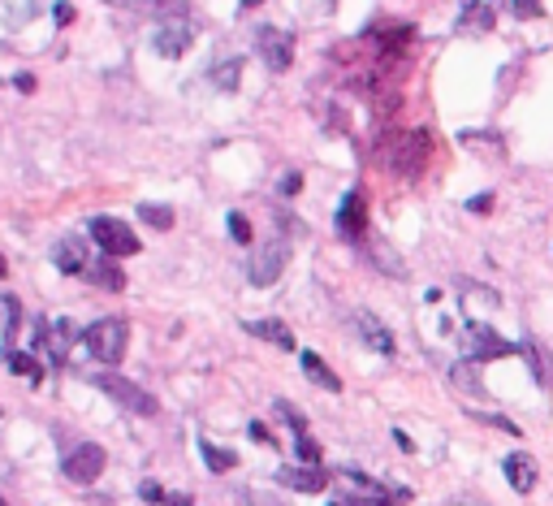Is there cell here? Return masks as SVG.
I'll return each mask as SVG.
<instances>
[{"label": "cell", "instance_id": "1", "mask_svg": "<svg viewBox=\"0 0 553 506\" xmlns=\"http://www.w3.org/2000/svg\"><path fill=\"white\" fill-rule=\"evenodd\" d=\"M82 342H87V350L96 355L99 364H121L126 359V347H130V325L126 320H117V316H104V320H96V325H87V333H82Z\"/></svg>", "mask_w": 553, "mask_h": 506}, {"label": "cell", "instance_id": "2", "mask_svg": "<svg viewBox=\"0 0 553 506\" xmlns=\"http://www.w3.org/2000/svg\"><path fill=\"white\" fill-rule=\"evenodd\" d=\"M91 386H99L108 398H117L126 411H138V415H156L160 403L147 394L143 386H135V381H126L121 372H91Z\"/></svg>", "mask_w": 553, "mask_h": 506}, {"label": "cell", "instance_id": "3", "mask_svg": "<svg viewBox=\"0 0 553 506\" xmlns=\"http://www.w3.org/2000/svg\"><path fill=\"white\" fill-rule=\"evenodd\" d=\"M428 152H433V138H428V130H407V135L394 138V148H389V169L402 177H415L419 169H424V160H428Z\"/></svg>", "mask_w": 553, "mask_h": 506}, {"label": "cell", "instance_id": "4", "mask_svg": "<svg viewBox=\"0 0 553 506\" xmlns=\"http://www.w3.org/2000/svg\"><path fill=\"white\" fill-rule=\"evenodd\" d=\"M286 264H290V243H281V238L259 243L251 252V260H247V282L251 286H273L276 277L286 272Z\"/></svg>", "mask_w": 553, "mask_h": 506}, {"label": "cell", "instance_id": "5", "mask_svg": "<svg viewBox=\"0 0 553 506\" xmlns=\"http://www.w3.org/2000/svg\"><path fill=\"white\" fill-rule=\"evenodd\" d=\"M91 238L99 243V252L113 255V260H121V255H135L138 252V234L126 225V221H117V216H96L91 225Z\"/></svg>", "mask_w": 553, "mask_h": 506}, {"label": "cell", "instance_id": "6", "mask_svg": "<svg viewBox=\"0 0 553 506\" xmlns=\"http://www.w3.org/2000/svg\"><path fill=\"white\" fill-rule=\"evenodd\" d=\"M463 350H467V359L484 364V359H506L514 347L497 329H489V325H475V320H472V325L463 329Z\"/></svg>", "mask_w": 553, "mask_h": 506}, {"label": "cell", "instance_id": "7", "mask_svg": "<svg viewBox=\"0 0 553 506\" xmlns=\"http://www.w3.org/2000/svg\"><path fill=\"white\" fill-rule=\"evenodd\" d=\"M61 472H65L70 485H91L99 472H104V450H99L96 442H82V446H74L70 454H65Z\"/></svg>", "mask_w": 553, "mask_h": 506}, {"label": "cell", "instance_id": "8", "mask_svg": "<svg viewBox=\"0 0 553 506\" xmlns=\"http://www.w3.org/2000/svg\"><path fill=\"white\" fill-rule=\"evenodd\" d=\"M256 48H259V57H264V65L276 70V74L290 70V61H295V39H290V31H276V26H259Z\"/></svg>", "mask_w": 553, "mask_h": 506}, {"label": "cell", "instance_id": "9", "mask_svg": "<svg viewBox=\"0 0 553 506\" xmlns=\"http://www.w3.org/2000/svg\"><path fill=\"white\" fill-rule=\"evenodd\" d=\"M108 5H117V9H126V14H138V18H186L191 14V5L186 0H108Z\"/></svg>", "mask_w": 553, "mask_h": 506}, {"label": "cell", "instance_id": "10", "mask_svg": "<svg viewBox=\"0 0 553 506\" xmlns=\"http://www.w3.org/2000/svg\"><path fill=\"white\" fill-rule=\"evenodd\" d=\"M191 39H195V26H191V22H186V18H169L156 31V39H152V43H156L160 57H182V53L191 48Z\"/></svg>", "mask_w": 553, "mask_h": 506}, {"label": "cell", "instance_id": "11", "mask_svg": "<svg viewBox=\"0 0 553 506\" xmlns=\"http://www.w3.org/2000/svg\"><path fill=\"white\" fill-rule=\"evenodd\" d=\"M337 230H342V238H355V243L368 234V199H363V191L346 195V204L337 213Z\"/></svg>", "mask_w": 553, "mask_h": 506}, {"label": "cell", "instance_id": "12", "mask_svg": "<svg viewBox=\"0 0 553 506\" xmlns=\"http://www.w3.org/2000/svg\"><path fill=\"white\" fill-rule=\"evenodd\" d=\"M501 472H506V481H511L514 493H532V489H536V459L528 454V450H514V454H506Z\"/></svg>", "mask_w": 553, "mask_h": 506}, {"label": "cell", "instance_id": "13", "mask_svg": "<svg viewBox=\"0 0 553 506\" xmlns=\"http://www.w3.org/2000/svg\"><path fill=\"white\" fill-rule=\"evenodd\" d=\"M276 481H281V485H290V489H298V493H320V489L329 485V472H320L316 463L281 467V472H276Z\"/></svg>", "mask_w": 553, "mask_h": 506}, {"label": "cell", "instance_id": "14", "mask_svg": "<svg viewBox=\"0 0 553 506\" xmlns=\"http://www.w3.org/2000/svg\"><path fill=\"white\" fill-rule=\"evenodd\" d=\"M87 264H91V255H87V243H82L79 234L61 238L57 243V269L61 272H82Z\"/></svg>", "mask_w": 553, "mask_h": 506}, {"label": "cell", "instance_id": "15", "mask_svg": "<svg viewBox=\"0 0 553 506\" xmlns=\"http://www.w3.org/2000/svg\"><path fill=\"white\" fill-rule=\"evenodd\" d=\"M303 377L312 381V386H320V389H329V394H337L342 389V377H337L320 355H312V350H303Z\"/></svg>", "mask_w": 553, "mask_h": 506}, {"label": "cell", "instance_id": "16", "mask_svg": "<svg viewBox=\"0 0 553 506\" xmlns=\"http://www.w3.org/2000/svg\"><path fill=\"white\" fill-rule=\"evenodd\" d=\"M82 277H87L91 286H104V291H121V286H126V272L113 264V255H108V260H91V264L82 269Z\"/></svg>", "mask_w": 553, "mask_h": 506}, {"label": "cell", "instance_id": "17", "mask_svg": "<svg viewBox=\"0 0 553 506\" xmlns=\"http://www.w3.org/2000/svg\"><path fill=\"white\" fill-rule=\"evenodd\" d=\"M519 350L528 355V364H532V377H536V381H540L545 389H553V355H549V350L540 347L536 338H528V342H523Z\"/></svg>", "mask_w": 553, "mask_h": 506}, {"label": "cell", "instance_id": "18", "mask_svg": "<svg viewBox=\"0 0 553 506\" xmlns=\"http://www.w3.org/2000/svg\"><path fill=\"white\" fill-rule=\"evenodd\" d=\"M355 325L363 329V342H368L372 350H380V355H394V338L385 333V325H380L376 316H368V311H359V316H355Z\"/></svg>", "mask_w": 553, "mask_h": 506}, {"label": "cell", "instance_id": "19", "mask_svg": "<svg viewBox=\"0 0 553 506\" xmlns=\"http://www.w3.org/2000/svg\"><path fill=\"white\" fill-rule=\"evenodd\" d=\"M242 329H247V333H256L259 342H276L281 350H290V347H295V333L286 329L281 320H247Z\"/></svg>", "mask_w": 553, "mask_h": 506}, {"label": "cell", "instance_id": "20", "mask_svg": "<svg viewBox=\"0 0 553 506\" xmlns=\"http://www.w3.org/2000/svg\"><path fill=\"white\" fill-rule=\"evenodd\" d=\"M208 78H212V87H220V91H234L238 78H242V57H230V61H220V65H212Z\"/></svg>", "mask_w": 553, "mask_h": 506}, {"label": "cell", "instance_id": "21", "mask_svg": "<svg viewBox=\"0 0 553 506\" xmlns=\"http://www.w3.org/2000/svg\"><path fill=\"white\" fill-rule=\"evenodd\" d=\"M463 26H472V31H493V9L480 5V0H463Z\"/></svg>", "mask_w": 553, "mask_h": 506}, {"label": "cell", "instance_id": "22", "mask_svg": "<svg viewBox=\"0 0 553 506\" xmlns=\"http://www.w3.org/2000/svg\"><path fill=\"white\" fill-rule=\"evenodd\" d=\"M138 221L152 225V230H173V208H164V204H138Z\"/></svg>", "mask_w": 553, "mask_h": 506}, {"label": "cell", "instance_id": "23", "mask_svg": "<svg viewBox=\"0 0 553 506\" xmlns=\"http://www.w3.org/2000/svg\"><path fill=\"white\" fill-rule=\"evenodd\" d=\"M455 386L475 394V398H484V381H480V372H475V359H463L455 368Z\"/></svg>", "mask_w": 553, "mask_h": 506}, {"label": "cell", "instance_id": "24", "mask_svg": "<svg viewBox=\"0 0 553 506\" xmlns=\"http://www.w3.org/2000/svg\"><path fill=\"white\" fill-rule=\"evenodd\" d=\"M5 364H9V372H18V377H35L40 381V359L26 355V350H5Z\"/></svg>", "mask_w": 553, "mask_h": 506}, {"label": "cell", "instance_id": "25", "mask_svg": "<svg viewBox=\"0 0 553 506\" xmlns=\"http://www.w3.org/2000/svg\"><path fill=\"white\" fill-rule=\"evenodd\" d=\"M203 463L212 467V472H234L238 454H234V450H220V446H212V442H203Z\"/></svg>", "mask_w": 553, "mask_h": 506}, {"label": "cell", "instance_id": "26", "mask_svg": "<svg viewBox=\"0 0 553 506\" xmlns=\"http://www.w3.org/2000/svg\"><path fill=\"white\" fill-rule=\"evenodd\" d=\"M40 0H0V9H5V22L9 26H22V22L31 18V9H35Z\"/></svg>", "mask_w": 553, "mask_h": 506}, {"label": "cell", "instance_id": "27", "mask_svg": "<svg viewBox=\"0 0 553 506\" xmlns=\"http://www.w3.org/2000/svg\"><path fill=\"white\" fill-rule=\"evenodd\" d=\"M230 238L234 243H251V221L242 213H230Z\"/></svg>", "mask_w": 553, "mask_h": 506}, {"label": "cell", "instance_id": "28", "mask_svg": "<svg viewBox=\"0 0 553 506\" xmlns=\"http://www.w3.org/2000/svg\"><path fill=\"white\" fill-rule=\"evenodd\" d=\"M298 459H303V463H320V446L307 433H298Z\"/></svg>", "mask_w": 553, "mask_h": 506}, {"label": "cell", "instance_id": "29", "mask_svg": "<svg viewBox=\"0 0 553 506\" xmlns=\"http://www.w3.org/2000/svg\"><path fill=\"white\" fill-rule=\"evenodd\" d=\"M514 18H536L540 14V0H511Z\"/></svg>", "mask_w": 553, "mask_h": 506}, {"label": "cell", "instance_id": "30", "mask_svg": "<svg viewBox=\"0 0 553 506\" xmlns=\"http://www.w3.org/2000/svg\"><path fill=\"white\" fill-rule=\"evenodd\" d=\"M52 18H57V26H70V22H74V5H70V0L52 5Z\"/></svg>", "mask_w": 553, "mask_h": 506}, {"label": "cell", "instance_id": "31", "mask_svg": "<svg viewBox=\"0 0 553 506\" xmlns=\"http://www.w3.org/2000/svg\"><path fill=\"white\" fill-rule=\"evenodd\" d=\"M475 420H484V425H493V428H506L511 437H519V428H514L511 420H501V415H475Z\"/></svg>", "mask_w": 553, "mask_h": 506}, {"label": "cell", "instance_id": "32", "mask_svg": "<svg viewBox=\"0 0 553 506\" xmlns=\"http://www.w3.org/2000/svg\"><path fill=\"white\" fill-rule=\"evenodd\" d=\"M251 437H256L259 446H273V437H268V428L259 425V420H251Z\"/></svg>", "mask_w": 553, "mask_h": 506}, {"label": "cell", "instance_id": "33", "mask_svg": "<svg viewBox=\"0 0 553 506\" xmlns=\"http://www.w3.org/2000/svg\"><path fill=\"white\" fill-rule=\"evenodd\" d=\"M493 208V195H475L472 199V213H489Z\"/></svg>", "mask_w": 553, "mask_h": 506}, {"label": "cell", "instance_id": "34", "mask_svg": "<svg viewBox=\"0 0 553 506\" xmlns=\"http://www.w3.org/2000/svg\"><path fill=\"white\" fill-rule=\"evenodd\" d=\"M14 87H18V91H35V78H31V74H14Z\"/></svg>", "mask_w": 553, "mask_h": 506}, {"label": "cell", "instance_id": "35", "mask_svg": "<svg viewBox=\"0 0 553 506\" xmlns=\"http://www.w3.org/2000/svg\"><path fill=\"white\" fill-rule=\"evenodd\" d=\"M143 498H147V502H164V489H160V485H143Z\"/></svg>", "mask_w": 553, "mask_h": 506}, {"label": "cell", "instance_id": "36", "mask_svg": "<svg viewBox=\"0 0 553 506\" xmlns=\"http://www.w3.org/2000/svg\"><path fill=\"white\" fill-rule=\"evenodd\" d=\"M298 186H303V177H298V174H290V177H286V182H281V191H286V195H295Z\"/></svg>", "mask_w": 553, "mask_h": 506}, {"label": "cell", "instance_id": "37", "mask_svg": "<svg viewBox=\"0 0 553 506\" xmlns=\"http://www.w3.org/2000/svg\"><path fill=\"white\" fill-rule=\"evenodd\" d=\"M5 272H9V264H5V255H0V277H5Z\"/></svg>", "mask_w": 553, "mask_h": 506}, {"label": "cell", "instance_id": "38", "mask_svg": "<svg viewBox=\"0 0 553 506\" xmlns=\"http://www.w3.org/2000/svg\"><path fill=\"white\" fill-rule=\"evenodd\" d=\"M242 5H247V9H251V5H264V0H242Z\"/></svg>", "mask_w": 553, "mask_h": 506}, {"label": "cell", "instance_id": "39", "mask_svg": "<svg viewBox=\"0 0 553 506\" xmlns=\"http://www.w3.org/2000/svg\"><path fill=\"white\" fill-rule=\"evenodd\" d=\"M333 506H355V502H333Z\"/></svg>", "mask_w": 553, "mask_h": 506}, {"label": "cell", "instance_id": "40", "mask_svg": "<svg viewBox=\"0 0 553 506\" xmlns=\"http://www.w3.org/2000/svg\"><path fill=\"white\" fill-rule=\"evenodd\" d=\"M169 506H186V502H169Z\"/></svg>", "mask_w": 553, "mask_h": 506}, {"label": "cell", "instance_id": "41", "mask_svg": "<svg viewBox=\"0 0 553 506\" xmlns=\"http://www.w3.org/2000/svg\"><path fill=\"white\" fill-rule=\"evenodd\" d=\"M0 506H9V502H5V498H0Z\"/></svg>", "mask_w": 553, "mask_h": 506}]
</instances>
